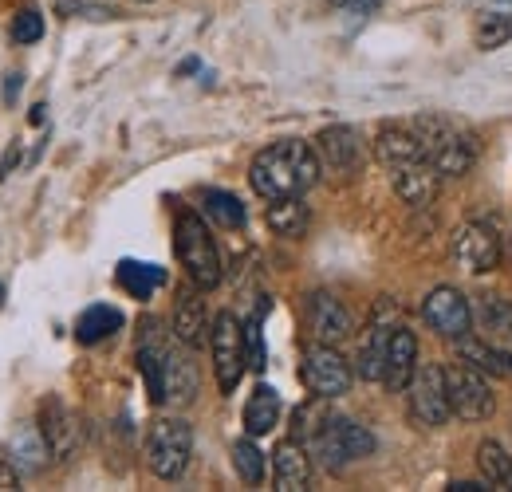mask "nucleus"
Segmentation results:
<instances>
[{
    "label": "nucleus",
    "mask_w": 512,
    "mask_h": 492,
    "mask_svg": "<svg viewBox=\"0 0 512 492\" xmlns=\"http://www.w3.org/2000/svg\"><path fill=\"white\" fill-rule=\"evenodd\" d=\"M323 162L312 142L300 138H284L264 146L249 166V185L256 189V197L264 201H280V197H304L312 185L320 182Z\"/></svg>",
    "instance_id": "nucleus-1"
},
{
    "label": "nucleus",
    "mask_w": 512,
    "mask_h": 492,
    "mask_svg": "<svg viewBox=\"0 0 512 492\" xmlns=\"http://www.w3.org/2000/svg\"><path fill=\"white\" fill-rule=\"evenodd\" d=\"M304 445H308V453L320 461L323 469L339 473V469H347V465H355V461L371 457L375 437H371V430H367L363 422H355V418L327 414V418L320 422V430L312 433Z\"/></svg>",
    "instance_id": "nucleus-2"
},
{
    "label": "nucleus",
    "mask_w": 512,
    "mask_h": 492,
    "mask_svg": "<svg viewBox=\"0 0 512 492\" xmlns=\"http://www.w3.org/2000/svg\"><path fill=\"white\" fill-rule=\"evenodd\" d=\"M174 252L182 260L190 284H197L201 292H213L221 284V252L209 237V225L193 209H182L174 221Z\"/></svg>",
    "instance_id": "nucleus-3"
},
{
    "label": "nucleus",
    "mask_w": 512,
    "mask_h": 492,
    "mask_svg": "<svg viewBox=\"0 0 512 492\" xmlns=\"http://www.w3.org/2000/svg\"><path fill=\"white\" fill-rule=\"evenodd\" d=\"M410 126H414V134L422 138L426 158H430V166H434L442 178H465V174L473 170L477 146H473L469 134H461L457 126H449L446 119H434V115H422V119H414Z\"/></svg>",
    "instance_id": "nucleus-4"
},
{
    "label": "nucleus",
    "mask_w": 512,
    "mask_h": 492,
    "mask_svg": "<svg viewBox=\"0 0 512 492\" xmlns=\"http://www.w3.org/2000/svg\"><path fill=\"white\" fill-rule=\"evenodd\" d=\"M193 430L186 418H158L146 430V469L158 481H178L190 469Z\"/></svg>",
    "instance_id": "nucleus-5"
},
{
    "label": "nucleus",
    "mask_w": 512,
    "mask_h": 492,
    "mask_svg": "<svg viewBox=\"0 0 512 492\" xmlns=\"http://www.w3.org/2000/svg\"><path fill=\"white\" fill-rule=\"evenodd\" d=\"M209 355L221 394H233L249 370V347H245V323L233 311H221L209 327Z\"/></svg>",
    "instance_id": "nucleus-6"
},
{
    "label": "nucleus",
    "mask_w": 512,
    "mask_h": 492,
    "mask_svg": "<svg viewBox=\"0 0 512 492\" xmlns=\"http://www.w3.org/2000/svg\"><path fill=\"white\" fill-rule=\"evenodd\" d=\"M446 390H449V410L465 422H485L497 410V394L489 374L469 363H449L446 367Z\"/></svg>",
    "instance_id": "nucleus-7"
},
{
    "label": "nucleus",
    "mask_w": 512,
    "mask_h": 492,
    "mask_svg": "<svg viewBox=\"0 0 512 492\" xmlns=\"http://www.w3.org/2000/svg\"><path fill=\"white\" fill-rule=\"evenodd\" d=\"M406 402H410V422L422 430H438L449 422V390H446V367L438 363H418L410 386H406Z\"/></svg>",
    "instance_id": "nucleus-8"
},
{
    "label": "nucleus",
    "mask_w": 512,
    "mask_h": 492,
    "mask_svg": "<svg viewBox=\"0 0 512 492\" xmlns=\"http://www.w3.org/2000/svg\"><path fill=\"white\" fill-rule=\"evenodd\" d=\"M300 378H304V386H308L316 398L335 402V398H343V394L351 390L355 370H351V363L335 351V343H308V347H304V363H300Z\"/></svg>",
    "instance_id": "nucleus-9"
},
{
    "label": "nucleus",
    "mask_w": 512,
    "mask_h": 492,
    "mask_svg": "<svg viewBox=\"0 0 512 492\" xmlns=\"http://www.w3.org/2000/svg\"><path fill=\"white\" fill-rule=\"evenodd\" d=\"M449 252H453V260H457L465 272L485 276V272H493V268L501 264V237H497V229H489L485 221H465V225H457Z\"/></svg>",
    "instance_id": "nucleus-10"
},
{
    "label": "nucleus",
    "mask_w": 512,
    "mask_h": 492,
    "mask_svg": "<svg viewBox=\"0 0 512 492\" xmlns=\"http://www.w3.org/2000/svg\"><path fill=\"white\" fill-rule=\"evenodd\" d=\"M174 331L166 335L158 319H142V335H138V370H142V382H146V394L150 402H166V347H170Z\"/></svg>",
    "instance_id": "nucleus-11"
},
{
    "label": "nucleus",
    "mask_w": 512,
    "mask_h": 492,
    "mask_svg": "<svg viewBox=\"0 0 512 492\" xmlns=\"http://www.w3.org/2000/svg\"><path fill=\"white\" fill-rule=\"evenodd\" d=\"M36 426H40V433H44V441H48V449H52L56 461H71V457H75L83 430H79V418H75V410L67 406L64 398L48 394V398L40 402Z\"/></svg>",
    "instance_id": "nucleus-12"
},
{
    "label": "nucleus",
    "mask_w": 512,
    "mask_h": 492,
    "mask_svg": "<svg viewBox=\"0 0 512 492\" xmlns=\"http://www.w3.org/2000/svg\"><path fill=\"white\" fill-rule=\"evenodd\" d=\"M422 319L442 335V339H461L473 323V308H469V296H461L457 288H434L426 300H422Z\"/></svg>",
    "instance_id": "nucleus-13"
},
{
    "label": "nucleus",
    "mask_w": 512,
    "mask_h": 492,
    "mask_svg": "<svg viewBox=\"0 0 512 492\" xmlns=\"http://www.w3.org/2000/svg\"><path fill=\"white\" fill-rule=\"evenodd\" d=\"M316 154H320V162L327 170H335V174H355V170L363 166L367 146H363V134H359L355 126L339 123L316 134Z\"/></svg>",
    "instance_id": "nucleus-14"
},
{
    "label": "nucleus",
    "mask_w": 512,
    "mask_h": 492,
    "mask_svg": "<svg viewBox=\"0 0 512 492\" xmlns=\"http://www.w3.org/2000/svg\"><path fill=\"white\" fill-rule=\"evenodd\" d=\"M304 315H308V331H312L316 343H335V347H339V343L355 331L351 311L343 308L331 292H312L308 304H304Z\"/></svg>",
    "instance_id": "nucleus-15"
},
{
    "label": "nucleus",
    "mask_w": 512,
    "mask_h": 492,
    "mask_svg": "<svg viewBox=\"0 0 512 492\" xmlns=\"http://www.w3.org/2000/svg\"><path fill=\"white\" fill-rule=\"evenodd\" d=\"M272 485L280 492H304L312 485V457L304 441L288 437L272 449Z\"/></svg>",
    "instance_id": "nucleus-16"
},
{
    "label": "nucleus",
    "mask_w": 512,
    "mask_h": 492,
    "mask_svg": "<svg viewBox=\"0 0 512 492\" xmlns=\"http://www.w3.org/2000/svg\"><path fill=\"white\" fill-rule=\"evenodd\" d=\"M201 390V374L193 367L190 347L182 339H170L166 347V402L162 406H190Z\"/></svg>",
    "instance_id": "nucleus-17"
},
{
    "label": "nucleus",
    "mask_w": 512,
    "mask_h": 492,
    "mask_svg": "<svg viewBox=\"0 0 512 492\" xmlns=\"http://www.w3.org/2000/svg\"><path fill=\"white\" fill-rule=\"evenodd\" d=\"M398 327V315L390 304H379L375 319H371V331H367V343L359 347V378L367 382H383V367H386V351H390V335Z\"/></svg>",
    "instance_id": "nucleus-18"
},
{
    "label": "nucleus",
    "mask_w": 512,
    "mask_h": 492,
    "mask_svg": "<svg viewBox=\"0 0 512 492\" xmlns=\"http://www.w3.org/2000/svg\"><path fill=\"white\" fill-rule=\"evenodd\" d=\"M390 185L394 193L410 205V209H430L438 201V189H442V174L430 166V162H410L402 170H390Z\"/></svg>",
    "instance_id": "nucleus-19"
},
{
    "label": "nucleus",
    "mask_w": 512,
    "mask_h": 492,
    "mask_svg": "<svg viewBox=\"0 0 512 492\" xmlns=\"http://www.w3.org/2000/svg\"><path fill=\"white\" fill-rule=\"evenodd\" d=\"M209 311H205V300H201V288H182L178 300H174V339H182L190 351L205 347L209 343Z\"/></svg>",
    "instance_id": "nucleus-20"
},
{
    "label": "nucleus",
    "mask_w": 512,
    "mask_h": 492,
    "mask_svg": "<svg viewBox=\"0 0 512 492\" xmlns=\"http://www.w3.org/2000/svg\"><path fill=\"white\" fill-rule=\"evenodd\" d=\"M375 158L386 170H402L410 162H430L422 138L414 134V126H383L375 134Z\"/></svg>",
    "instance_id": "nucleus-21"
},
{
    "label": "nucleus",
    "mask_w": 512,
    "mask_h": 492,
    "mask_svg": "<svg viewBox=\"0 0 512 492\" xmlns=\"http://www.w3.org/2000/svg\"><path fill=\"white\" fill-rule=\"evenodd\" d=\"M414 370H418V339H414V331L406 323H398L394 335H390V351H386L383 386L394 390V394L406 390L410 378H414Z\"/></svg>",
    "instance_id": "nucleus-22"
},
{
    "label": "nucleus",
    "mask_w": 512,
    "mask_h": 492,
    "mask_svg": "<svg viewBox=\"0 0 512 492\" xmlns=\"http://www.w3.org/2000/svg\"><path fill=\"white\" fill-rule=\"evenodd\" d=\"M453 351H457L461 363L485 370L489 378H512V351L489 343L485 335H469V331H465L461 339H453Z\"/></svg>",
    "instance_id": "nucleus-23"
},
{
    "label": "nucleus",
    "mask_w": 512,
    "mask_h": 492,
    "mask_svg": "<svg viewBox=\"0 0 512 492\" xmlns=\"http://www.w3.org/2000/svg\"><path fill=\"white\" fill-rule=\"evenodd\" d=\"M473 323H477V331H481L489 343L512 351V304L509 300H501V296H481V300L473 304Z\"/></svg>",
    "instance_id": "nucleus-24"
},
{
    "label": "nucleus",
    "mask_w": 512,
    "mask_h": 492,
    "mask_svg": "<svg viewBox=\"0 0 512 492\" xmlns=\"http://www.w3.org/2000/svg\"><path fill=\"white\" fill-rule=\"evenodd\" d=\"M115 276H119V288H123L127 296H134V300H150V296L166 284V268L142 264V260H119Z\"/></svg>",
    "instance_id": "nucleus-25"
},
{
    "label": "nucleus",
    "mask_w": 512,
    "mask_h": 492,
    "mask_svg": "<svg viewBox=\"0 0 512 492\" xmlns=\"http://www.w3.org/2000/svg\"><path fill=\"white\" fill-rule=\"evenodd\" d=\"M119 327H123V311L111 308V304H91V308L75 319V339H79L83 347H91V343L111 339Z\"/></svg>",
    "instance_id": "nucleus-26"
},
{
    "label": "nucleus",
    "mask_w": 512,
    "mask_h": 492,
    "mask_svg": "<svg viewBox=\"0 0 512 492\" xmlns=\"http://www.w3.org/2000/svg\"><path fill=\"white\" fill-rule=\"evenodd\" d=\"M276 422H280V394L260 382L245 402V430H249V437H264V433L276 430Z\"/></svg>",
    "instance_id": "nucleus-27"
},
{
    "label": "nucleus",
    "mask_w": 512,
    "mask_h": 492,
    "mask_svg": "<svg viewBox=\"0 0 512 492\" xmlns=\"http://www.w3.org/2000/svg\"><path fill=\"white\" fill-rule=\"evenodd\" d=\"M477 469H481V481H489V489L512 492V453L501 441L485 437L477 445Z\"/></svg>",
    "instance_id": "nucleus-28"
},
{
    "label": "nucleus",
    "mask_w": 512,
    "mask_h": 492,
    "mask_svg": "<svg viewBox=\"0 0 512 492\" xmlns=\"http://www.w3.org/2000/svg\"><path fill=\"white\" fill-rule=\"evenodd\" d=\"M268 229L276 237H304V229H308V205L300 197L268 201Z\"/></svg>",
    "instance_id": "nucleus-29"
},
{
    "label": "nucleus",
    "mask_w": 512,
    "mask_h": 492,
    "mask_svg": "<svg viewBox=\"0 0 512 492\" xmlns=\"http://www.w3.org/2000/svg\"><path fill=\"white\" fill-rule=\"evenodd\" d=\"M48 457H52V449H48L40 426H24V430L16 433V441H12V461H16L20 473H40V469L48 465Z\"/></svg>",
    "instance_id": "nucleus-30"
},
{
    "label": "nucleus",
    "mask_w": 512,
    "mask_h": 492,
    "mask_svg": "<svg viewBox=\"0 0 512 492\" xmlns=\"http://www.w3.org/2000/svg\"><path fill=\"white\" fill-rule=\"evenodd\" d=\"M201 209H205V217L217 221L221 229H241V225H245V205H241V197H233V193H225V189H205V193H201Z\"/></svg>",
    "instance_id": "nucleus-31"
},
{
    "label": "nucleus",
    "mask_w": 512,
    "mask_h": 492,
    "mask_svg": "<svg viewBox=\"0 0 512 492\" xmlns=\"http://www.w3.org/2000/svg\"><path fill=\"white\" fill-rule=\"evenodd\" d=\"M477 48L481 52H497L512 40V12H489L477 20V32H473Z\"/></svg>",
    "instance_id": "nucleus-32"
},
{
    "label": "nucleus",
    "mask_w": 512,
    "mask_h": 492,
    "mask_svg": "<svg viewBox=\"0 0 512 492\" xmlns=\"http://www.w3.org/2000/svg\"><path fill=\"white\" fill-rule=\"evenodd\" d=\"M233 469H237V477H241L245 485H260V481H264V453L256 449L253 437L233 441Z\"/></svg>",
    "instance_id": "nucleus-33"
},
{
    "label": "nucleus",
    "mask_w": 512,
    "mask_h": 492,
    "mask_svg": "<svg viewBox=\"0 0 512 492\" xmlns=\"http://www.w3.org/2000/svg\"><path fill=\"white\" fill-rule=\"evenodd\" d=\"M12 40H16V44H36V40H44V16L32 12V8H24L20 16H12Z\"/></svg>",
    "instance_id": "nucleus-34"
},
{
    "label": "nucleus",
    "mask_w": 512,
    "mask_h": 492,
    "mask_svg": "<svg viewBox=\"0 0 512 492\" xmlns=\"http://www.w3.org/2000/svg\"><path fill=\"white\" fill-rule=\"evenodd\" d=\"M264 311H268V300H264V308L245 323V347H249V367L253 370H264V359H268V355H264V335H260V319H264Z\"/></svg>",
    "instance_id": "nucleus-35"
},
{
    "label": "nucleus",
    "mask_w": 512,
    "mask_h": 492,
    "mask_svg": "<svg viewBox=\"0 0 512 492\" xmlns=\"http://www.w3.org/2000/svg\"><path fill=\"white\" fill-rule=\"evenodd\" d=\"M60 16H87V20H115V8L95 4V0H56Z\"/></svg>",
    "instance_id": "nucleus-36"
},
{
    "label": "nucleus",
    "mask_w": 512,
    "mask_h": 492,
    "mask_svg": "<svg viewBox=\"0 0 512 492\" xmlns=\"http://www.w3.org/2000/svg\"><path fill=\"white\" fill-rule=\"evenodd\" d=\"M20 485V469L12 461V453H0V492H12Z\"/></svg>",
    "instance_id": "nucleus-37"
},
{
    "label": "nucleus",
    "mask_w": 512,
    "mask_h": 492,
    "mask_svg": "<svg viewBox=\"0 0 512 492\" xmlns=\"http://www.w3.org/2000/svg\"><path fill=\"white\" fill-rule=\"evenodd\" d=\"M20 87H24V75H20V71H8V75H4V103H16Z\"/></svg>",
    "instance_id": "nucleus-38"
},
{
    "label": "nucleus",
    "mask_w": 512,
    "mask_h": 492,
    "mask_svg": "<svg viewBox=\"0 0 512 492\" xmlns=\"http://www.w3.org/2000/svg\"><path fill=\"white\" fill-rule=\"evenodd\" d=\"M489 489V481H453L449 492H485Z\"/></svg>",
    "instance_id": "nucleus-39"
},
{
    "label": "nucleus",
    "mask_w": 512,
    "mask_h": 492,
    "mask_svg": "<svg viewBox=\"0 0 512 492\" xmlns=\"http://www.w3.org/2000/svg\"><path fill=\"white\" fill-rule=\"evenodd\" d=\"M339 8H355V12H363V8H375L379 0H335Z\"/></svg>",
    "instance_id": "nucleus-40"
},
{
    "label": "nucleus",
    "mask_w": 512,
    "mask_h": 492,
    "mask_svg": "<svg viewBox=\"0 0 512 492\" xmlns=\"http://www.w3.org/2000/svg\"><path fill=\"white\" fill-rule=\"evenodd\" d=\"M28 123H32V126H40V123H44V103H40V107H32V115H28Z\"/></svg>",
    "instance_id": "nucleus-41"
},
{
    "label": "nucleus",
    "mask_w": 512,
    "mask_h": 492,
    "mask_svg": "<svg viewBox=\"0 0 512 492\" xmlns=\"http://www.w3.org/2000/svg\"><path fill=\"white\" fill-rule=\"evenodd\" d=\"M493 4H505V8H512V0H493Z\"/></svg>",
    "instance_id": "nucleus-42"
},
{
    "label": "nucleus",
    "mask_w": 512,
    "mask_h": 492,
    "mask_svg": "<svg viewBox=\"0 0 512 492\" xmlns=\"http://www.w3.org/2000/svg\"><path fill=\"white\" fill-rule=\"evenodd\" d=\"M0 300H4V288H0Z\"/></svg>",
    "instance_id": "nucleus-43"
}]
</instances>
